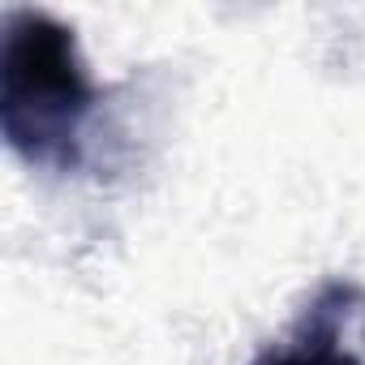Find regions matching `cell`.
<instances>
[{"instance_id": "6da1fadb", "label": "cell", "mask_w": 365, "mask_h": 365, "mask_svg": "<svg viewBox=\"0 0 365 365\" xmlns=\"http://www.w3.org/2000/svg\"><path fill=\"white\" fill-rule=\"evenodd\" d=\"M99 91L78 39L43 9H14L0 26V133L39 168H78Z\"/></svg>"}, {"instance_id": "7a4b0ae2", "label": "cell", "mask_w": 365, "mask_h": 365, "mask_svg": "<svg viewBox=\"0 0 365 365\" xmlns=\"http://www.w3.org/2000/svg\"><path fill=\"white\" fill-rule=\"evenodd\" d=\"M365 292L352 284H327L301 314L292 339L258 352L254 365H365Z\"/></svg>"}]
</instances>
